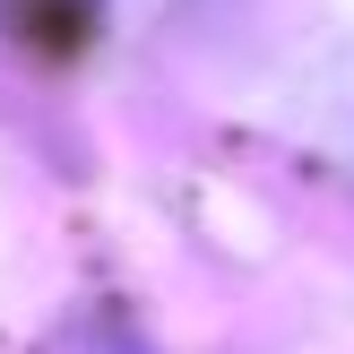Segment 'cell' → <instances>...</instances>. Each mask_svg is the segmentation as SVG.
Wrapping results in <instances>:
<instances>
[{
	"label": "cell",
	"mask_w": 354,
	"mask_h": 354,
	"mask_svg": "<svg viewBox=\"0 0 354 354\" xmlns=\"http://www.w3.org/2000/svg\"><path fill=\"white\" fill-rule=\"evenodd\" d=\"M320 121L337 130V147L354 156V61L337 69V78H328V95H320Z\"/></svg>",
	"instance_id": "obj_1"
}]
</instances>
